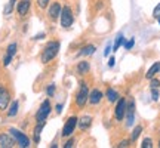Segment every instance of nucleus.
I'll return each instance as SVG.
<instances>
[{"mask_svg":"<svg viewBox=\"0 0 160 148\" xmlns=\"http://www.w3.org/2000/svg\"><path fill=\"white\" fill-rule=\"evenodd\" d=\"M43 127H45V121H42V123H37L34 127V131H33V133H34V142L39 144L40 142V133H42V131H43Z\"/></svg>","mask_w":160,"mask_h":148,"instance_id":"obj_18","label":"nucleus"},{"mask_svg":"<svg viewBox=\"0 0 160 148\" xmlns=\"http://www.w3.org/2000/svg\"><path fill=\"white\" fill-rule=\"evenodd\" d=\"M131 145V139H123V141H120L116 147L117 148H125V147H129Z\"/></svg>","mask_w":160,"mask_h":148,"instance_id":"obj_28","label":"nucleus"},{"mask_svg":"<svg viewBox=\"0 0 160 148\" xmlns=\"http://www.w3.org/2000/svg\"><path fill=\"white\" fill-rule=\"evenodd\" d=\"M59 47H61V43H59L58 40H52V42H49V43L43 47L42 55H40V61H42V64H49L52 59H55L57 55H58V52H59Z\"/></svg>","mask_w":160,"mask_h":148,"instance_id":"obj_1","label":"nucleus"},{"mask_svg":"<svg viewBox=\"0 0 160 148\" xmlns=\"http://www.w3.org/2000/svg\"><path fill=\"white\" fill-rule=\"evenodd\" d=\"M31 7V0H18L17 3V13L19 18H25L28 15Z\"/></svg>","mask_w":160,"mask_h":148,"instance_id":"obj_11","label":"nucleus"},{"mask_svg":"<svg viewBox=\"0 0 160 148\" xmlns=\"http://www.w3.org/2000/svg\"><path fill=\"white\" fill-rule=\"evenodd\" d=\"M59 21H61V27L62 28H70L73 22H74V15H73V11L68 5L62 6L61 9V15H59Z\"/></svg>","mask_w":160,"mask_h":148,"instance_id":"obj_3","label":"nucleus"},{"mask_svg":"<svg viewBox=\"0 0 160 148\" xmlns=\"http://www.w3.org/2000/svg\"><path fill=\"white\" fill-rule=\"evenodd\" d=\"M18 0H9L8 2V5L5 6V9H3V15H11L12 11H13V7H15V3H17Z\"/></svg>","mask_w":160,"mask_h":148,"instance_id":"obj_21","label":"nucleus"},{"mask_svg":"<svg viewBox=\"0 0 160 148\" xmlns=\"http://www.w3.org/2000/svg\"><path fill=\"white\" fill-rule=\"evenodd\" d=\"M114 64H116V58L111 57V58L108 59V67H110V68H113V67H114Z\"/></svg>","mask_w":160,"mask_h":148,"instance_id":"obj_35","label":"nucleus"},{"mask_svg":"<svg viewBox=\"0 0 160 148\" xmlns=\"http://www.w3.org/2000/svg\"><path fill=\"white\" fill-rule=\"evenodd\" d=\"M151 96H153L154 101L159 99V91H157V87H151Z\"/></svg>","mask_w":160,"mask_h":148,"instance_id":"obj_30","label":"nucleus"},{"mask_svg":"<svg viewBox=\"0 0 160 148\" xmlns=\"http://www.w3.org/2000/svg\"><path fill=\"white\" fill-rule=\"evenodd\" d=\"M17 145V141L9 133H0V148H13Z\"/></svg>","mask_w":160,"mask_h":148,"instance_id":"obj_12","label":"nucleus"},{"mask_svg":"<svg viewBox=\"0 0 160 148\" xmlns=\"http://www.w3.org/2000/svg\"><path fill=\"white\" fill-rule=\"evenodd\" d=\"M73 145H74V139L71 138L70 141H67V142L64 144V148H70V147H73Z\"/></svg>","mask_w":160,"mask_h":148,"instance_id":"obj_34","label":"nucleus"},{"mask_svg":"<svg viewBox=\"0 0 160 148\" xmlns=\"http://www.w3.org/2000/svg\"><path fill=\"white\" fill-rule=\"evenodd\" d=\"M77 120H79V117L71 116V117L65 121V125H64V127H62V132H61V136L68 138L74 133V129H76V126H77Z\"/></svg>","mask_w":160,"mask_h":148,"instance_id":"obj_6","label":"nucleus"},{"mask_svg":"<svg viewBox=\"0 0 160 148\" xmlns=\"http://www.w3.org/2000/svg\"><path fill=\"white\" fill-rule=\"evenodd\" d=\"M157 73H160V61L154 62L151 67H150V70L147 71V74H145V77H147V79H153Z\"/></svg>","mask_w":160,"mask_h":148,"instance_id":"obj_17","label":"nucleus"},{"mask_svg":"<svg viewBox=\"0 0 160 148\" xmlns=\"http://www.w3.org/2000/svg\"><path fill=\"white\" fill-rule=\"evenodd\" d=\"M110 52H111V46H107V49H105V52H104V55H105V57H108Z\"/></svg>","mask_w":160,"mask_h":148,"instance_id":"obj_38","label":"nucleus"},{"mask_svg":"<svg viewBox=\"0 0 160 148\" xmlns=\"http://www.w3.org/2000/svg\"><path fill=\"white\" fill-rule=\"evenodd\" d=\"M76 71H77L79 76H86V74L91 71V65H89L88 61H80L77 64V67H76Z\"/></svg>","mask_w":160,"mask_h":148,"instance_id":"obj_15","label":"nucleus"},{"mask_svg":"<svg viewBox=\"0 0 160 148\" xmlns=\"http://www.w3.org/2000/svg\"><path fill=\"white\" fill-rule=\"evenodd\" d=\"M9 104H11V92L8 91L5 86L0 85V111L8 110Z\"/></svg>","mask_w":160,"mask_h":148,"instance_id":"obj_10","label":"nucleus"},{"mask_svg":"<svg viewBox=\"0 0 160 148\" xmlns=\"http://www.w3.org/2000/svg\"><path fill=\"white\" fill-rule=\"evenodd\" d=\"M141 147L142 148H151L153 147V141H151L150 138H145V139L142 141V144H141Z\"/></svg>","mask_w":160,"mask_h":148,"instance_id":"obj_27","label":"nucleus"},{"mask_svg":"<svg viewBox=\"0 0 160 148\" xmlns=\"http://www.w3.org/2000/svg\"><path fill=\"white\" fill-rule=\"evenodd\" d=\"M18 108H19V101L15 99V101H11L9 104V110H8V117H15L18 114Z\"/></svg>","mask_w":160,"mask_h":148,"instance_id":"obj_16","label":"nucleus"},{"mask_svg":"<svg viewBox=\"0 0 160 148\" xmlns=\"http://www.w3.org/2000/svg\"><path fill=\"white\" fill-rule=\"evenodd\" d=\"M11 61H12V57H11V55H8V53H6L5 58H3V65H5V67H8V65L11 64Z\"/></svg>","mask_w":160,"mask_h":148,"instance_id":"obj_31","label":"nucleus"},{"mask_svg":"<svg viewBox=\"0 0 160 148\" xmlns=\"http://www.w3.org/2000/svg\"><path fill=\"white\" fill-rule=\"evenodd\" d=\"M95 51H97V47L93 45H88L85 46L82 51L79 52V57H86V55H92V53H95Z\"/></svg>","mask_w":160,"mask_h":148,"instance_id":"obj_19","label":"nucleus"},{"mask_svg":"<svg viewBox=\"0 0 160 148\" xmlns=\"http://www.w3.org/2000/svg\"><path fill=\"white\" fill-rule=\"evenodd\" d=\"M107 99H108L110 102H114V101L119 99V93H117L113 87H108V89H107Z\"/></svg>","mask_w":160,"mask_h":148,"instance_id":"obj_20","label":"nucleus"},{"mask_svg":"<svg viewBox=\"0 0 160 148\" xmlns=\"http://www.w3.org/2000/svg\"><path fill=\"white\" fill-rule=\"evenodd\" d=\"M157 21H159V24H160V18H159V19H157Z\"/></svg>","mask_w":160,"mask_h":148,"instance_id":"obj_39","label":"nucleus"},{"mask_svg":"<svg viewBox=\"0 0 160 148\" xmlns=\"http://www.w3.org/2000/svg\"><path fill=\"white\" fill-rule=\"evenodd\" d=\"M51 3V0H37V7L39 9H46Z\"/></svg>","mask_w":160,"mask_h":148,"instance_id":"obj_26","label":"nucleus"},{"mask_svg":"<svg viewBox=\"0 0 160 148\" xmlns=\"http://www.w3.org/2000/svg\"><path fill=\"white\" fill-rule=\"evenodd\" d=\"M153 18H154V19H159L160 18V3L156 6L154 11H153Z\"/></svg>","mask_w":160,"mask_h":148,"instance_id":"obj_29","label":"nucleus"},{"mask_svg":"<svg viewBox=\"0 0 160 148\" xmlns=\"http://www.w3.org/2000/svg\"><path fill=\"white\" fill-rule=\"evenodd\" d=\"M9 133H11L12 138L17 141V145H19L21 148L30 147V139L24 132H21L19 129H15V127H11V129H9Z\"/></svg>","mask_w":160,"mask_h":148,"instance_id":"obj_5","label":"nucleus"},{"mask_svg":"<svg viewBox=\"0 0 160 148\" xmlns=\"http://www.w3.org/2000/svg\"><path fill=\"white\" fill-rule=\"evenodd\" d=\"M45 33H40V34H37V36H34V40H40V39H43L45 37Z\"/></svg>","mask_w":160,"mask_h":148,"instance_id":"obj_36","label":"nucleus"},{"mask_svg":"<svg viewBox=\"0 0 160 148\" xmlns=\"http://www.w3.org/2000/svg\"><path fill=\"white\" fill-rule=\"evenodd\" d=\"M126 98H119L117 99V104H116L114 107V116H116V120L117 121H122V120L125 119V113H126Z\"/></svg>","mask_w":160,"mask_h":148,"instance_id":"obj_9","label":"nucleus"},{"mask_svg":"<svg viewBox=\"0 0 160 148\" xmlns=\"http://www.w3.org/2000/svg\"><path fill=\"white\" fill-rule=\"evenodd\" d=\"M51 111H52L51 101H49V99H45L43 102L40 104L39 110H37V113H36V121H37V123L46 121V119H48V116L51 114Z\"/></svg>","mask_w":160,"mask_h":148,"instance_id":"obj_4","label":"nucleus"},{"mask_svg":"<svg viewBox=\"0 0 160 148\" xmlns=\"http://www.w3.org/2000/svg\"><path fill=\"white\" fill-rule=\"evenodd\" d=\"M77 125H79L80 131H88L92 126V117L91 116H82V117H79V120H77Z\"/></svg>","mask_w":160,"mask_h":148,"instance_id":"obj_14","label":"nucleus"},{"mask_svg":"<svg viewBox=\"0 0 160 148\" xmlns=\"http://www.w3.org/2000/svg\"><path fill=\"white\" fill-rule=\"evenodd\" d=\"M159 147H160V141H159Z\"/></svg>","mask_w":160,"mask_h":148,"instance_id":"obj_40","label":"nucleus"},{"mask_svg":"<svg viewBox=\"0 0 160 148\" xmlns=\"http://www.w3.org/2000/svg\"><path fill=\"white\" fill-rule=\"evenodd\" d=\"M17 51H18V45L17 43H11V45L8 46V49H6V53L13 58L15 57V53H17Z\"/></svg>","mask_w":160,"mask_h":148,"instance_id":"obj_23","label":"nucleus"},{"mask_svg":"<svg viewBox=\"0 0 160 148\" xmlns=\"http://www.w3.org/2000/svg\"><path fill=\"white\" fill-rule=\"evenodd\" d=\"M61 9H62V6H61L59 2H53V3L48 6V18H49V21L55 22L59 18V15H61Z\"/></svg>","mask_w":160,"mask_h":148,"instance_id":"obj_8","label":"nucleus"},{"mask_svg":"<svg viewBox=\"0 0 160 148\" xmlns=\"http://www.w3.org/2000/svg\"><path fill=\"white\" fill-rule=\"evenodd\" d=\"M141 132H142V126H137L135 129H133V132H132L131 135V142H135L138 139V136L141 135Z\"/></svg>","mask_w":160,"mask_h":148,"instance_id":"obj_22","label":"nucleus"},{"mask_svg":"<svg viewBox=\"0 0 160 148\" xmlns=\"http://www.w3.org/2000/svg\"><path fill=\"white\" fill-rule=\"evenodd\" d=\"M133 45H135V40H133V39H131L129 42H128V43L125 42V47H126V51H129V49H132V47H133Z\"/></svg>","mask_w":160,"mask_h":148,"instance_id":"obj_33","label":"nucleus"},{"mask_svg":"<svg viewBox=\"0 0 160 148\" xmlns=\"http://www.w3.org/2000/svg\"><path fill=\"white\" fill-rule=\"evenodd\" d=\"M88 98H89V87L86 85L85 81L83 83H80L79 89L76 92V96H74V104L76 107H79V108H83L88 102Z\"/></svg>","mask_w":160,"mask_h":148,"instance_id":"obj_2","label":"nucleus"},{"mask_svg":"<svg viewBox=\"0 0 160 148\" xmlns=\"http://www.w3.org/2000/svg\"><path fill=\"white\" fill-rule=\"evenodd\" d=\"M55 89H57V87H55V85H53V83H52V85H49L48 87H46V95H48L49 98L53 96V95H55Z\"/></svg>","mask_w":160,"mask_h":148,"instance_id":"obj_25","label":"nucleus"},{"mask_svg":"<svg viewBox=\"0 0 160 148\" xmlns=\"http://www.w3.org/2000/svg\"><path fill=\"white\" fill-rule=\"evenodd\" d=\"M150 80H151V83H150L151 87H159L160 86V80L159 79H154V77H153V79H150Z\"/></svg>","mask_w":160,"mask_h":148,"instance_id":"obj_32","label":"nucleus"},{"mask_svg":"<svg viewBox=\"0 0 160 148\" xmlns=\"http://www.w3.org/2000/svg\"><path fill=\"white\" fill-rule=\"evenodd\" d=\"M123 43H125V37H123V36L120 34L119 37L116 39V43H114V46H113V52L117 51V49H119V47H120L122 45H123Z\"/></svg>","mask_w":160,"mask_h":148,"instance_id":"obj_24","label":"nucleus"},{"mask_svg":"<svg viewBox=\"0 0 160 148\" xmlns=\"http://www.w3.org/2000/svg\"><path fill=\"white\" fill-rule=\"evenodd\" d=\"M104 98V93L99 89H93V91H91V93H89V98H88V102L91 104V105H98V104L102 101Z\"/></svg>","mask_w":160,"mask_h":148,"instance_id":"obj_13","label":"nucleus"},{"mask_svg":"<svg viewBox=\"0 0 160 148\" xmlns=\"http://www.w3.org/2000/svg\"><path fill=\"white\" fill-rule=\"evenodd\" d=\"M125 117H126V127H131V126L135 123V101H133L132 98L128 101V104H126Z\"/></svg>","mask_w":160,"mask_h":148,"instance_id":"obj_7","label":"nucleus"},{"mask_svg":"<svg viewBox=\"0 0 160 148\" xmlns=\"http://www.w3.org/2000/svg\"><path fill=\"white\" fill-rule=\"evenodd\" d=\"M61 111H62V104H58L57 105V113L61 114Z\"/></svg>","mask_w":160,"mask_h":148,"instance_id":"obj_37","label":"nucleus"}]
</instances>
